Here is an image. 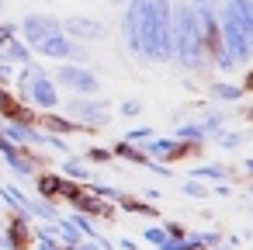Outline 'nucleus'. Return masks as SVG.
<instances>
[{
	"label": "nucleus",
	"mask_w": 253,
	"mask_h": 250,
	"mask_svg": "<svg viewBox=\"0 0 253 250\" xmlns=\"http://www.w3.org/2000/svg\"><path fill=\"white\" fill-rule=\"evenodd\" d=\"M28 215H35V219H42V222H59L56 205L45 201V198H28Z\"/></svg>",
	"instance_id": "aec40b11"
},
{
	"label": "nucleus",
	"mask_w": 253,
	"mask_h": 250,
	"mask_svg": "<svg viewBox=\"0 0 253 250\" xmlns=\"http://www.w3.org/2000/svg\"><path fill=\"white\" fill-rule=\"evenodd\" d=\"M52 80H56L59 87H70L77 98H94V94L101 91L97 73H94L90 66H84V63H63V66L52 73Z\"/></svg>",
	"instance_id": "20e7f679"
},
{
	"label": "nucleus",
	"mask_w": 253,
	"mask_h": 250,
	"mask_svg": "<svg viewBox=\"0 0 253 250\" xmlns=\"http://www.w3.org/2000/svg\"><path fill=\"white\" fill-rule=\"evenodd\" d=\"M35 125H42V132H52V136H84V132H97V129L80 125V122H73V118H66V115H56V111H39V122H35Z\"/></svg>",
	"instance_id": "6e6552de"
},
{
	"label": "nucleus",
	"mask_w": 253,
	"mask_h": 250,
	"mask_svg": "<svg viewBox=\"0 0 253 250\" xmlns=\"http://www.w3.org/2000/svg\"><path fill=\"white\" fill-rule=\"evenodd\" d=\"M42 146H52L56 153H66V156L73 153V150H70V143H66L63 136H52V132H42Z\"/></svg>",
	"instance_id": "bb28decb"
},
{
	"label": "nucleus",
	"mask_w": 253,
	"mask_h": 250,
	"mask_svg": "<svg viewBox=\"0 0 253 250\" xmlns=\"http://www.w3.org/2000/svg\"><path fill=\"white\" fill-rule=\"evenodd\" d=\"M63 35H70L73 42H97V39H104V25L94 21V18H80V14H73V18L63 21Z\"/></svg>",
	"instance_id": "9d476101"
},
{
	"label": "nucleus",
	"mask_w": 253,
	"mask_h": 250,
	"mask_svg": "<svg viewBox=\"0 0 253 250\" xmlns=\"http://www.w3.org/2000/svg\"><path fill=\"white\" fill-rule=\"evenodd\" d=\"M139 56L149 63H173V7L170 0H146L139 18Z\"/></svg>",
	"instance_id": "f257e3e1"
},
{
	"label": "nucleus",
	"mask_w": 253,
	"mask_h": 250,
	"mask_svg": "<svg viewBox=\"0 0 253 250\" xmlns=\"http://www.w3.org/2000/svg\"><path fill=\"white\" fill-rule=\"evenodd\" d=\"M25 104H32L35 111H56L59 108V84L52 80V73H42V77H35L28 87H25V94H18Z\"/></svg>",
	"instance_id": "0eeeda50"
},
{
	"label": "nucleus",
	"mask_w": 253,
	"mask_h": 250,
	"mask_svg": "<svg viewBox=\"0 0 253 250\" xmlns=\"http://www.w3.org/2000/svg\"><path fill=\"white\" fill-rule=\"evenodd\" d=\"M167 240H170V233H167L163 226H156V222H149V226L142 229V243H149V247H156V250H160Z\"/></svg>",
	"instance_id": "5701e85b"
},
{
	"label": "nucleus",
	"mask_w": 253,
	"mask_h": 250,
	"mask_svg": "<svg viewBox=\"0 0 253 250\" xmlns=\"http://www.w3.org/2000/svg\"><path fill=\"white\" fill-rule=\"evenodd\" d=\"M118 250H135V240H125V236H122V240H118Z\"/></svg>",
	"instance_id": "c9c22d12"
},
{
	"label": "nucleus",
	"mask_w": 253,
	"mask_h": 250,
	"mask_svg": "<svg viewBox=\"0 0 253 250\" xmlns=\"http://www.w3.org/2000/svg\"><path fill=\"white\" fill-rule=\"evenodd\" d=\"M115 4H122V0H115Z\"/></svg>",
	"instance_id": "37998d69"
},
{
	"label": "nucleus",
	"mask_w": 253,
	"mask_h": 250,
	"mask_svg": "<svg viewBox=\"0 0 253 250\" xmlns=\"http://www.w3.org/2000/svg\"><path fill=\"white\" fill-rule=\"evenodd\" d=\"M201 250H205V247H201Z\"/></svg>",
	"instance_id": "c03bdc74"
},
{
	"label": "nucleus",
	"mask_w": 253,
	"mask_h": 250,
	"mask_svg": "<svg viewBox=\"0 0 253 250\" xmlns=\"http://www.w3.org/2000/svg\"><path fill=\"white\" fill-rule=\"evenodd\" d=\"M211 63H215V66H218L222 73H229V70H236V59H232V56H229L225 49H222L218 56H211Z\"/></svg>",
	"instance_id": "c756f323"
},
{
	"label": "nucleus",
	"mask_w": 253,
	"mask_h": 250,
	"mask_svg": "<svg viewBox=\"0 0 253 250\" xmlns=\"http://www.w3.org/2000/svg\"><path fill=\"white\" fill-rule=\"evenodd\" d=\"M63 115L80 122V125H90V129H108L111 125V101L108 98H70L63 104Z\"/></svg>",
	"instance_id": "7ed1b4c3"
},
{
	"label": "nucleus",
	"mask_w": 253,
	"mask_h": 250,
	"mask_svg": "<svg viewBox=\"0 0 253 250\" xmlns=\"http://www.w3.org/2000/svg\"><path fill=\"white\" fill-rule=\"evenodd\" d=\"M80 156H84L90 167H97V163H115V153H111L108 146H90V150H87V153H80Z\"/></svg>",
	"instance_id": "393cba45"
},
{
	"label": "nucleus",
	"mask_w": 253,
	"mask_h": 250,
	"mask_svg": "<svg viewBox=\"0 0 253 250\" xmlns=\"http://www.w3.org/2000/svg\"><path fill=\"white\" fill-rule=\"evenodd\" d=\"M243 174H246V177H253V156H246V160H243Z\"/></svg>",
	"instance_id": "e433bc0d"
},
{
	"label": "nucleus",
	"mask_w": 253,
	"mask_h": 250,
	"mask_svg": "<svg viewBox=\"0 0 253 250\" xmlns=\"http://www.w3.org/2000/svg\"><path fill=\"white\" fill-rule=\"evenodd\" d=\"M253 139V129H222L218 136H215V143L222 146V150H239V146H246Z\"/></svg>",
	"instance_id": "a211bd4d"
},
{
	"label": "nucleus",
	"mask_w": 253,
	"mask_h": 250,
	"mask_svg": "<svg viewBox=\"0 0 253 250\" xmlns=\"http://www.w3.org/2000/svg\"><path fill=\"white\" fill-rule=\"evenodd\" d=\"M63 174H45V170H39L35 174V191H39V198H45V201H59V195H63Z\"/></svg>",
	"instance_id": "f8f14e48"
},
{
	"label": "nucleus",
	"mask_w": 253,
	"mask_h": 250,
	"mask_svg": "<svg viewBox=\"0 0 253 250\" xmlns=\"http://www.w3.org/2000/svg\"><path fill=\"white\" fill-rule=\"evenodd\" d=\"M59 174L66 181H90V163L80 156V153H70L63 163H59Z\"/></svg>",
	"instance_id": "4468645a"
},
{
	"label": "nucleus",
	"mask_w": 253,
	"mask_h": 250,
	"mask_svg": "<svg viewBox=\"0 0 253 250\" xmlns=\"http://www.w3.org/2000/svg\"><path fill=\"white\" fill-rule=\"evenodd\" d=\"M21 32H25L28 46H35V42H42V39L59 35V32H63V21H56V18H49V14H28L25 25H21Z\"/></svg>",
	"instance_id": "1a4fd4ad"
},
{
	"label": "nucleus",
	"mask_w": 253,
	"mask_h": 250,
	"mask_svg": "<svg viewBox=\"0 0 253 250\" xmlns=\"http://www.w3.org/2000/svg\"><path fill=\"white\" fill-rule=\"evenodd\" d=\"M243 118H246V122H253V104H250V108H243Z\"/></svg>",
	"instance_id": "58836bf2"
},
{
	"label": "nucleus",
	"mask_w": 253,
	"mask_h": 250,
	"mask_svg": "<svg viewBox=\"0 0 253 250\" xmlns=\"http://www.w3.org/2000/svg\"><path fill=\"white\" fill-rule=\"evenodd\" d=\"M205 46H201V28L194 18L191 4L173 7V63L184 70H201L205 66Z\"/></svg>",
	"instance_id": "f03ea898"
},
{
	"label": "nucleus",
	"mask_w": 253,
	"mask_h": 250,
	"mask_svg": "<svg viewBox=\"0 0 253 250\" xmlns=\"http://www.w3.org/2000/svg\"><path fill=\"white\" fill-rule=\"evenodd\" d=\"M215 250H232V247H225V243H222V247H215Z\"/></svg>",
	"instance_id": "a19ab883"
},
{
	"label": "nucleus",
	"mask_w": 253,
	"mask_h": 250,
	"mask_svg": "<svg viewBox=\"0 0 253 250\" xmlns=\"http://www.w3.org/2000/svg\"><path fill=\"white\" fill-rule=\"evenodd\" d=\"M35 56H42V59H59V63H87V49L80 46V42H73L70 35H52V39H42V42H35V46H28Z\"/></svg>",
	"instance_id": "423d86ee"
},
{
	"label": "nucleus",
	"mask_w": 253,
	"mask_h": 250,
	"mask_svg": "<svg viewBox=\"0 0 253 250\" xmlns=\"http://www.w3.org/2000/svg\"><path fill=\"white\" fill-rule=\"evenodd\" d=\"M180 195H187V198H208V195H211V184L187 177V181H180Z\"/></svg>",
	"instance_id": "4be33fe9"
},
{
	"label": "nucleus",
	"mask_w": 253,
	"mask_h": 250,
	"mask_svg": "<svg viewBox=\"0 0 253 250\" xmlns=\"http://www.w3.org/2000/svg\"><path fill=\"white\" fill-rule=\"evenodd\" d=\"M111 153H115V160H125V163H135V167H146V163H149V156H146V150H142V146H135V143H125V139H118V143L111 146Z\"/></svg>",
	"instance_id": "2eb2a0df"
},
{
	"label": "nucleus",
	"mask_w": 253,
	"mask_h": 250,
	"mask_svg": "<svg viewBox=\"0 0 253 250\" xmlns=\"http://www.w3.org/2000/svg\"><path fill=\"white\" fill-rule=\"evenodd\" d=\"M59 247H63V243H59L56 236H39V240H35V250H59Z\"/></svg>",
	"instance_id": "7c9ffc66"
},
{
	"label": "nucleus",
	"mask_w": 253,
	"mask_h": 250,
	"mask_svg": "<svg viewBox=\"0 0 253 250\" xmlns=\"http://www.w3.org/2000/svg\"><path fill=\"white\" fill-rule=\"evenodd\" d=\"M66 219H70V222H73V226H77V229H80V233H84L87 240H94V236L101 233V229H97V226H94V222H90L87 215H80V212H73V215H66Z\"/></svg>",
	"instance_id": "a878e982"
},
{
	"label": "nucleus",
	"mask_w": 253,
	"mask_h": 250,
	"mask_svg": "<svg viewBox=\"0 0 253 250\" xmlns=\"http://www.w3.org/2000/svg\"><path fill=\"white\" fill-rule=\"evenodd\" d=\"M218 32H222V49L236 59V66H246L253 59V46H250V39L243 35V28L236 25V18L225 7H218Z\"/></svg>",
	"instance_id": "39448f33"
},
{
	"label": "nucleus",
	"mask_w": 253,
	"mask_h": 250,
	"mask_svg": "<svg viewBox=\"0 0 253 250\" xmlns=\"http://www.w3.org/2000/svg\"><path fill=\"white\" fill-rule=\"evenodd\" d=\"M208 98H211V101H218V104H236V101L243 98V87H239V84L215 80V84H208Z\"/></svg>",
	"instance_id": "dca6fc26"
},
{
	"label": "nucleus",
	"mask_w": 253,
	"mask_h": 250,
	"mask_svg": "<svg viewBox=\"0 0 253 250\" xmlns=\"http://www.w3.org/2000/svg\"><path fill=\"white\" fill-rule=\"evenodd\" d=\"M250 195H253V184H250Z\"/></svg>",
	"instance_id": "79ce46f5"
},
{
	"label": "nucleus",
	"mask_w": 253,
	"mask_h": 250,
	"mask_svg": "<svg viewBox=\"0 0 253 250\" xmlns=\"http://www.w3.org/2000/svg\"><path fill=\"white\" fill-rule=\"evenodd\" d=\"M115 205L125 208V212H132V215H146V219H156V215H160V208H153V201H146V198H132L128 191H122V198H118Z\"/></svg>",
	"instance_id": "f3484780"
},
{
	"label": "nucleus",
	"mask_w": 253,
	"mask_h": 250,
	"mask_svg": "<svg viewBox=\"0 0 253 250\" xmlns=\"http://www.w3.org/2000/svg\"><path fill=\"white\" fill-rule=\"evenodd\" d=\"M191 177L194 181H205V184H225L232 177V170L222 167V163H198V167H191Z\"/></svg>",
	"instance_id": "ddd939ff"
},
{
	"label": "nucleus",
	"mask_w": 253,
	"mask_h": 250,
	"mask_svg": "<svg viewBox=\"0 0 253 250\" xmlns=\"http://www.w3.org/2000/svg\"><path fill=\"white\" fill-rule=\"evenodd\" d=\"M149 139H156V129L153 125H135L125 132V143H135V146H146Z\"/></svg>",
	"instance_id": "b1692460"
},
{
	"label": "nucleus",
	"mask_w": 253,
	"mask_h": 250,
	"mask_svg": "<svg viewBox=\"0 0 253 250\" xmlns=\"http://www.w3.org/2000/svg\"><path fill=\"white\" fill-rule=\"evenodd\" d=\"M163 229H167L170 236H187V233H184V226H177V222H163Z\"/></svg>",
	"instance_id": "2f4dec72"
},
{
	"label": "nucleus",
	"mask_w": 253,
	"mask_h": 250,
	"mask_svg": "<svg viewBox=\"0 0 253 250\" xmlns=\"http://www.w3.org/2000/svg\"><path fill=\"white\" fill-rule=\"evenodd\" d=\"M173 139H180V143H205L208 136H205V125L201 122H180L173 129Z\"/></svg>",
	"instance_id": "6ab92c4d"
},
{
	"label": "nucleus",
	"mask_w": 253,
	"mask_h": 250,
	"mask_svg": "<svg viewBox=\"0 0 253 250\" xmlns=\"http://www.w3.org/2000/svg\"><path fill=\"white\" fill-rule=\"evenodd\" d=\"M4 56H7L11 63H21V66L32 63V49H28L25 42H7V46H4Z\"/></svg>",
	"instance_id": "412c9836"
},
{
	"label": "nucleus",
	"mask_w": 253,
	"mask_h": 250,
	"mask_svg": "<svg viewBox=\"0 0 253 250\" xmlns=\"http://www.w3.org/2000/svg\"><path fill=\"white\" fill-rule=\"evenodd\" d=\"M142 198H146V201H160L163 195H160V188H146V191H142Z\"/></svg>",
	"instance_id": "473e14b6"
},
{
	"label": "nucleus",
	"mask_w": 253,
	"mask_h": 250,
	"mask_svg": "<svg viewBox=\"0 0 253 250\" xmlns=\"http://www.w3.org/2000/svg\"><path fill=\"white\" fill-rule=\"evenodd\" d=\"M4 94H7V87H4V84H0V98H4Z\"/></svg>",
	"instance_id": "ea45409f"
},
{
	"label": "nucleus",
	"mask_w": 253,
	"mask_h": 250,
	"mask_svg": "<svg viewBox=\"0 0 253 250\" xmlns=\"http://www.w3.org/2000/svg\"><path fill=\"white\" fill-rule=\"evenodd\" d=\"M118 115H122V118H135V115H142V101H135V98L122 101V104H118Z\"/></svg>",
	"instance_id": "cd10ccee"
},
{
	"label": "nucleus",
	"mask_w": 253,
	"mask_h": 250,
	"mask_svg": "<svg viewBox=\"0 0 253 250\" xmlns=\"http://www.w3.org/2000/svg\"><path fill=\"white\" fill-rule=\"evenodd\" d=\"M222 7L236 18V25L243 28V35L253 46V0H222Z\"/></svg>",
	"instance_id": "9b49d317"
},
{
	"label": "nucleus",
	"mask_w": 253,
	"mask_h": 250,
	"mask_svg": "<svg viewBox=\"0 0 253 250\" xmlns=\"http://www.w3.org/2000/svg\"><path fill=\"white\" fill-rule=\"evenodd\" d=\"M239 87H243V94H246V91H253V70H250V73H246V80H243V84H239Z\"/></svg>",
	"instance_id": "4c0bfd02"
},
{
	"label": "nucleus",
	"mask_w": 253,
	"mask_h": 250,
	"mask_svg": "<svg viewBox=\"0 0 253 250\" xmlns=\"http://www.w3.org/2000/svg\"><path fill=\"white\" fill-rule=\"evenodd\" d=\"M211 191H215V195H232V188H229V184H211Z\"/></svg>",
	"instance_id": "f704fd0d"
},
{
	"label": "nucleus",
	"mask_w": 253,
	"mask_h": 250,
	"mask_svg": "<svg viewBox=\"0 0 253 250\" xmlns=\"http://www.w3.org/2000/svg\"><path fill=\"white\" fill-rule=\"evenodd\" d=\"M198 240H201V247H205V250L222 247V233H215V229H201V233H198Z\"/></svg>",
	"instance_id": "c85d7f7f"
},
{
	"label": "nucleus",
	"mask_w": 253,
	"mask_h": 250,
	"mask_svg": "<svg viewBox=\"0 0 253 250\" xmlns=\"http://www.w3.org/2000/svg\"><path fill=\"white\" fill-rule=\"evenodd\" d=\"M77 250H101V247H97V243H94V240H87V236H84V240H80V243H77Z\"/></svg>",
	"instance_id": "72a5a7b5"
}]
</instances>
